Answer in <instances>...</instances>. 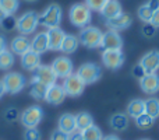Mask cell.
<instances>
[{"label": "cell", "mask_w": 159, "mask_h": 140, "mask_svg": "<svg viewBox=\"0 0 159 140\" xmlns=\"http://www.w3.org/2000/svg\"><path fill=\"white\" fill-rule=\"evenodd\" d=\"M61 17H63V11L59 4H50L42 11L41 14H38V22L39 25L45 28H56L60 25Z\"/></svg>", "instance_id": "obj_1"}, {"label": "cell", "mask_w": 159, "mask_h": 140, "mask_svg": "<svg viewBox=\"0 0 159 140\" xmlns=\"http://www.w3.org/2000/svg\"><path fill=\"white\" fill-rule=\"evenodd\" d=\"M69 18L74 27L77 28H84L89 25L91 18H92V11L89 10L85 3H77V4L71 6L69 11Z\"/></svg>", "instance_id": "obj_2"}, {"label": "cell", "mask_w": 159, "mask_h": 140, "mask_svg": "<svg viewBox=\"0 0 159 140\" xmlns=\"http://www.w3.org/2000/svg\"><path fill=\"white\" fill-rule=\"evenodd\" d=\"M102 35H103V32L99 28L92 27V25H87V27L81 28L78 41L82 46L88 48V49H95V48H101Z\"/></svg>", "instance_id": "obj_3"}, {"label": "cell", "mask_w": 159, "mask_h": 140, "mask_svg": "<svg viewBox=\"0 0 159 140\" xmlns=\"http://www.w3.org/2000/svg\"><path fill=\"white\" fill-rule=\"evenodd\" d=\"M25 77L21 73H17V71H10L7 73L2 80L3 88H4V93L7 94H18L24 90L25 87Z\"/></svg>", "instance_id": "obj_4"}, {"label": "cell", "mask_w": 159, "mask_h": 140, "mask_svg": "<svg viewBox=\"0 0 159 140\" xmlns=\"http://www.w3.org/2000/svg\"><path fill=\"white\" fill-rule=\"evenodd\" d=\"M77 76L84 81V84H93L96 83L102 76V69L101 66H98L96 63H92V62H88V63H84L78 67L77 70Z\"/></svg>", "instance_id": "obj_5"}, {"label": "cell", "mask_w": 159, "mask_h": 140, "mask_svg": "<svg viewBox=\"0 0 159 140\" xmlns=\"http://www.w3.org/2000/svg\"><path fill=\"white\" fill-rule=\"evenodd\" d=\"M39 25L38 22V14L35 11H27L21 17L17 18V25L16 28L18 30V32L21 35H30L36 30V27Z\"/></svg>", "instance_id": "obj_6"}, {"label": "cell", "mask_w": 159, "mask_h": 140, "mask_svg": "<svg viewBox=\"0 0 159 140\" xmlns=\"http://www.w3.org/2000/svg\"><path fill=\"white\" fill-rule=\"evenodd\" d=\"M42 119H43V109L39 105L28 107L21 113V123L25 129H28V128H36L42 122Z\"/></svg>", "instance_id": "obj_7"}, {"label": "cell", "mask_w": 159, "mask_h": 140, "mask_svg": "<svg viewBox=\"0 0 159 140\" xmlns=\"http://www.w3.org/2000/svg\"><path fill=\"white\" fill-rule=\"evenodd\" d=\"M61 87H63L66 95L73 97V98L80 97L85 90L84 81L77 76V73H73V74H70V76H67L66 79H63V84H61Z\"/></svg>", "instance_id": "obj_8"}, {"label": "cell", "mask_w": 159, "mask_h": 140, "mask_svg": "<svg viewBox=\"0 0 159 140\" xmlns=\"http://www.w3.org/2000/svg\"><path fill=\"white\" fill-rule=\"evenodd\" d=\"M35 81H39L45 85H53L56 84V80H57V76L55 74V71L50 66L48 65H39L35 70L32 71V79Z\"/></svg>", "instance_id": "obj_9"}, {"label": "cell", "mask_w": 159, "mask_h": 140, "mask_svg": "<svg viewBox=\"0 0 159 140\" xmlns=\"http://www.w3.org/2000/svg\"><path fill=\"white\" fill-rule=\"evenodd\" d=\"M102 63L106 69L116 70L120 69L124 63V55L121 49H113V51H103L102 53Z\"/></svg>", "instance_id": "obj_10"}, {"label": "cell", "mask_w": 159, "mask_h": 140, "mask_svg": "<svg viewBox=\"0 0 159 140\" xmlns=\"http://www.w3.org/2000/svg\"><path fill=\"white\" fill-rule=\"evenodd\" d=\"M50 67L53 69L55 74L57 76V79H66L67 76L73 74L74 66H73L71 59H69L67 56H59L52 62Z\"/></svg>", "instance_id": "obj_11"}, {"label": "cell", "mask_w": 159, "mask_h": 140, "mask_svg": "<svg viewBox=\"0 0 159 140\" xmlns=\"http://www.w3.org/2000/svg\"><path fill=\"white\" fill-rule=\"evenodd\" d=\"M101 48L103 51H113V49H121L123 48V38L117 31H106L102 35Z\"/></svg>", "instance_id": "obj_12"}, {"label": "cell", "mask_w": 159, "mask_h": 140, "mask_svg": "<svg viewBox=\"0 0 159 140\" xmlns=\"http://www.w3.org/2000/svg\"><path fill=\"white\" fill-rule=\"evenodd\" d=\"M140 87L148 95H154L159 91V76L157 73H147L140 79Z\"/></svg>", "instance_id": "obj_13"}, {"label": "cell", "mask_w": 159, "mask_h": 140, "mask_svg": "<svg viewBox=\"0 0 159 140\" xmlns=\"http://www.w3.org/2000/svg\"><path fill=\"white\" fill-rule=\"evenodd\" d=\"M131 24H133V18L127 13H120L119 16L113 17V18L106 20V27L112 31H117V32L121 30L129 28Z\"/></svg>", "instance_id": "obj_14"}, {"label": "cell", "mask_w": 159, "mask_h": 140, "mask_svg": "<svg viewBox=\"0 0 159 140\" xmlns=\"http://www.w3.org/2000/svg\"><path fill=\"white\" fill-rule=\"evenodd\" d=\"M66 93H64L63 87L60 84H53L48 87L46 95H45V101L50 105H60L61 102L66 99Z\"/></svg>", "instance_id": "obj_15"}, {"label": "cell", "mask_w": 159, "mask_h": 140, "mask_svg": "<svg viewBox=\"0 0 159 140\" xmlns=\"http://www.w3.org/2000/svg\"><path fill=\"white\" fill-rule=\"evenodd\" d=\"M140 65L144 67L145 73H157L159 70V52L149 51L141 58Z\"/></svg>", "instance_id": "obj_16"}, {"label": "cell", "mask_w": 159, "mask_h": 140, "mask_svg": "<svg viewBox=\"0 0 159 140\" xmlns=\"http://www.w3.org/2000/svg\"><path fill=\"white\" fill-rule=\"evenodd\" d=\"M48 35V44H49V49L50 51H60L61 42H63L66 32L61 28L56 27V28H49L46 31Z\"/></svg>", "instance_id": "obj_17"}, {"label": "cell", "mask_w": 159, "mask_h": 140, "mask_svg": "<svg viewBox=\"0 0 159 140\" xmlns=\"http://www.w3.org/2000/svg\"><path fill=\"white\" fill-rule=\"evenodd\" d=\"M30 49H31V39L28 38L27 35H21V34H20V35L16 36L10 44V51L14 53V55L22 56Z\"/></svg>", "instance_id": "obj_18"}, {"label": "cell", "mask_w": 159, "mask_h": 140, "mask_svg": "<svg viewBox=\"0 0 159 140\" xmlns=\"http://www.w3.org/2000/svg\"><path fill=\"white\" fill-rule=\"evenodd\" d=\"M41 65V55L34 51H28L24 55L21 56V66L22 69L28 70V71H34L36 67Z\"/></svg>", "instance_id": "obj_19"}, {"label": "cell", "mask_w": 159, "mask_h": 140, "mask_svg": "<svg viewBox=\"0 0 159 140\" xmlns=\"http://www.w3.org/2000/svg\"><path fill=\"white\" fill-rule=\"evenodd\" d=\"M31 51L39 53H45L46 51H49V44H48V35L46 32H38L31 41Z\"/></svg>", "instance_id": "obj_20"}, {"label": "cell", "mask_w": 159, "mask_h": 140, "mask_svg": "<svg viewBox=\"0 0 159 140\" xmlns=\"http://www.w3.org/2000/svg\"><path fill=\"white\" fill-rule=\"evenodd\" d=\"M57 126H59L57 129H60L61 132L67 133V135H70V133H73L74 130H77L74 115H73V113H63V115L59 118Z\"/></svg>", "instance_id": "obj_21"}, {"label": "cell", "mask_w": 159, "mask_h": 140, "mask_svg": "<svg viewBox=\"0 0 159 140\" xmlns=\"http://www.w3.org/2000/svg\"><path fill=\"white\" fill-rule=\"evenodd\" d=\"M120 13H123V11H121V6H120V3H119L117 0H109V2L105 4V7L102 8V11H101L102 17H103L105 20L113 18V17L119 16Z\"/></svg>", "instance_id": "obj_22"}, {"label": "cell", "mask_w": 159, "mask_h": 140, "mask_svg": "<svg viewBox=\"0 0 159 140\" xmlns=\"http://www.w3.org/2000/svg\"><path fill=\"white\" fill-rule=\"evenodd\" d=\"M78 45H80L78 36L71 35V34H66L63 42H61L60 51L63 53H66V55H70V53H74L78 49Z\"/></svg>", "instance_id": "obj_23"}, {"label": "cell", "mask_w": 159, "mask_h": 140, "mask_svg": "<svg viewBox=\"0 0 159 140\" xmlns=\"http://www.w3.org/2000/svg\"><path fill=\"white\" fill-rule=\"evenodd\" d=\"M110 128L116 132H123L129 128V116L126 113H115L109 121Z\"/></svg>", "instance_id": "obj_24"}, {"label": "cell", "mask_w": 159, "mask_h": 140, "mask_svg": "<svg viewBox=\"0 0 159 140\" xmlns=\"http://www.w3.org/2000/svg\"><path fill=\"white\" fill-rule=\"evenodd\" d=\"M145 112V107H144V99H140V98H135V99H131L127 105V115L130 118H138L140 115Z\"/></svg>", "instance_id": "obj_25"}, {"label": "cell", "mask_w": 159, "mask_h": 140, "mask_svg": "<svg viewBox=\"0 0 159 140\" xmlns=\"http://www.w3.org/2000/svg\"><path fill=\"white\" fill-rule=\"evenodd\" d=\"M74 118H75V128H77V130H80V132H82L84 129H87L91 125H93L92 115L85 112V111L78 112L77 115H74Z\"/></svg>", "instance_id": "obj_26"}, {"label": "cell", "mask_w": 159, "mask_h": 140, "mask_svg": "<svg viewBox=\"0 0 159 140\" xmlns=\"http://www.w3.org/2000/svg\"><path fill=\"white\" fill-rule=\"evenodd\" d=\"M48 91V85L42 84L39 81H35V80H31V88H30V94L32 98L35 99H45V95H46Z\"/></svg>", "instance_id": "obj_27"}, {"label": "cell", "mask_w": 159, "mask_h": 140, "mask_svg": "<svg viewBox=\"0 0 159 140\" xmlns=\"http://www.w3.org/2000/svg\"><path fill=\"white\" fill-rule=\"evenodd\" d=\"M144 107H145V113L152 116L154 119L159 118V98H148L144 101Z\"/></svg>", "instance_id": "obj_28"}, {"label": "cell", "mask_w": 159, "mask_h": 140, "mask_svg": "<svg viewBox=\"0 0 159 140\" xmlns=\"http://www.w3.org/2000/svg\"><path fill=\"white\" fill-rule=\"evenodd\" d=\"M82 139L84 140H102L103 139V133H102L101 128L96 126L95 123L91 125L89 128L82 130Z\"/></svg>", "instance_id": "obj_29"}, {"label": "cell", "mask_w": 159, "mask_h": 140, "mask_svg": "<svg viewBox=\"0 0 159 140\" xmlns=\"http://www.w3.org/2000/svg\"><path fill=\"white\" fill-rule=\"evenodd\" d=\"M20 7V0H0V8L6 16H14Z\"/></svg>", "instance_id": "obj_30"}, {"label": "cell", "mask_w": 159, "mask_h": 140, "mask_svg": "<svg viewBox=\"0 0 159 140\" xmlns=\"http://www.w3.org/2000/svg\"><path fill=\"white\" fill-rule=\"evenodd\" d=\"M14 65V53L6 49L0 53V70H8Z\"/></svg>", "instance_id": "obj_31"}, {"label": "cell", "mask_w": 159, "mask_h": 140, "mask_svg": "<svg viewBox=\"0 0 159 140\" xmlns=\"http://www.w3.org/2000/svg\"><path fill=\"white\" fill-rule=\"evenodd\" d=\"M155 123V119L152 118V116L147 115L145 112L143 113V115H140L138 118H135V125H137L138 129H143V130H147L149 129V128H152Z\"/></svg>", "instance_id": "obj_32"}, {"label": "cell", "mask_w": 159, "mask_h": 140, "mask_svg": "<svg viewBox=\"0 0 159 140\" xmlns=\"http://www.w3.org/2000/svg\"><path fill=\"white\" fill-rule=\"evenodd\" d=\"M109 2V0H85V4L89 7L91 11H99L101 13L102 8L105 7V4Z\"/></svg>", "instance_id": "obj_33"}, {"label": "cell", "mask_w": 159, "mask_h": 140, "mask_svg": "<svg viewBox=\"0 0 159 140\" xmlns=\"http://www.w3.org/2000/svg\"><path fill=\"white\" fill-rule=\"evenodd\" d=\"M152 13H154V11H152L147 4H143L140 8H138V17H140V20L144 22H149Z\"/></svg>", "instance_id": "obj_34"}, {"label": "cell", "mask_w": 159, "mask_h": 140, "mask_svg": "<svg viewBox=\"0 0 159 140\" xmlns=\"http://www.w3.org/2000/svg\"><path fill=\"white\" fill-rule=\"evenodd\" d=\"M0 25H2L3 30H6V31H11V30H14V28H16V25H17V20L14 18L13 16H6L2 20Z\"/></svg>", "instance_id": "obj_35"}, {"label": "cell", "mask_w": 159, "mask_h": 140, "mask_svg": "<svg viewBox=\"0 0 159 140\" xmlns=\"http://www.w3.org/2000/svg\"><path fill=\"white\" fill-rule=\"evenodd\" d=\"M24 140H41V132L36 128H28L25 129Z\"/></svg>", "instance_id": "obj_36"}, {"label": "cell", "mask_w": 159, "mask_h": 140, "mask_svg": "<svg viewBox=\"0 0 159 140\" xmlns=\"http://www.w3.org/2000/svg\"><path fill=\"white\" fill-rule=\"evenodd\" d=\"M157 34V28L151 24V22H145V25L143 27V35L145 38H152Z\"/></svg>", "instance_id": "obj_37"}, {"label": "cell", "mask_w": 159, "mask_h": 140, "mask_svg": "<svg viewBox=\"0 0 159 140\" xmlns=\"http://www.w3.org/2000/svg\"><path fill=\"white\" fill-rule=\"evenodd\" d=\"M50 140H69V135L64 132H61L60 129H56L50 135Z\"/></svg>", "instance_id": "obj_38"}, {"label": "cell", "mask_w": 159, "mask_h": 140, "mask_svg": "<svg viewBox=\"0 0 159 140\" xmlns=\"http://www.w3.org/2000/svg\"><path fill=\"white\" fill-rule=\"evenodd\" d=\"M145 74H147V73H145V70H144V67L141 66L140 63H138V65H135V66L133 67V76H134V77H137L138 80H140V79H143V77L145 76Z\"/></svg>", "instance_id": "obj_39"}, {"label": "cell", "mask_w": 159, "mask_h": 140, "mask_svg": "<svg viewBox=\"0 0 159 140\" xmlns=\"http://www.w3.org/2000/svg\"><path fill=\"white\" fill-rule=\"evenodd\" d=\"M17 116H18V112H17L16 108H10V109L6 111V119L7 121H16Z\"/></svg>", "instance_id": "obj_40"}, {"label": "cell", "mask_w": 159, "mask_h": 140, "mask_svg": "<svg viewBox=\"0 0 159 140\" xmlns=\"http://www.w3.org/2000/svg\"><path fill=\"white\" fill-rule=\"evenodd\" d=\"M149 22H151V24L154 25L155 28H158V27H159V8H158V10H155L154 13H152Z\"/></svg>", "instance_id": "obj_41"}, {"label": "cell", "mask_w": 159, "mask_h": 140, "mask_svg": "<svg viewBox=\"0 0 159 140\" xmlns=\"http://www.w3.org/2000/svg\"><path fill=\"white\" fill-rule=\"evenodd\" d=\"M69 140H84L82 139V133L80 130H74L73 133L69 135Z\"/></svg>", "instance_id": "obj_42"}, {"label": "cell", "mask_w": 159, "mask_h": 140, "mask_svg": "<svg viewBox=\"0 0 159 140\" xmlns=\"http://www.w3.org/2000/svg\"><path fill=\"white\" fill-rule=\"evenodd\" d=\"M145 4L148 6L152 11H155V10H158L159 8V0H149V2H147Z\"/></svg>", "instance_id": "obj_43"}, {"label": "cell", "mask_w": 159, "mask_h": 140, "mask_svg": "<svg viewBox=\"0 0 159 140\" xmlns=\"http://www.w3.org/2000/svg\"><path fill=\"white\" fill-rule=\"evenodd\" d=\"M6 49H7V41H6V38L3 35H0V53Z\"/></svg>", "instance_id": "obj_44"}, {"label": "cell", "mask_w": 159, "mask_h": 140, "mask_svg": "<svg viewBox=\"0 0 159 140\" xmlns=\"http://www.w3.org/2000/svg\"><path fill=\"white\" fill-rule=\"evenodd\" d=\"M102 140H120L116 135H107V136H103Z\"/></svg>", "instance_id": "obj_45"}, {"label": "cell", "mask_w": 159, "mask_h": 140, "mask_svg": "<svg viewBox=\"0 0 159 140\" xmlns=\"http://www.w3.org/2000/svg\"><path fill=\"white\" fill-rule=\"evenodd\" d=\"M3 94H4V88H3V84H2V81H0V98H2Z\"/></svg>", "instance_id": "obj_46"}, {"label": "cell", "mask_w": 159, "mask_h": 140, "mask_svg": "<svg viewBox=\"0 0 159 140\" xmlns=\"http://www.w3.org/2000/svg\"><path fill=\"white\" fill-rule=\"evenodd\" d=\"M4 17H6L4 11H3V10H2V8H0V22H2V20H3V18H4Z\"/></svg>", "instance_id": "obj_47"}, {"label": "cell", "mask_w": 159, "mask_h": 140, "mask_svg": "<svg viewBox=\"0 0 159 140\" xmlns=\"http://www.w3.org/2000/svg\"><path fill=\"white\" fill-rule=\"evenodd\" d=\"M25 2H30V3H32V2H36V0H25Z\"/></svg>", "instance_id": "obj_48"}, {"label": "cell", "mask_w": 159, "mask_h": 140, "mask_svg": "<svg viewBox=\"0 0 159 140\" xmlns=\"http://www.w3.org/2000/svg\"><path fill=\"white\" fill-rule=\"evenodd\" d=\"M141 140H149V139H141Z\"/></svg>", "instance_id": "obj_49"}]
</instances>
